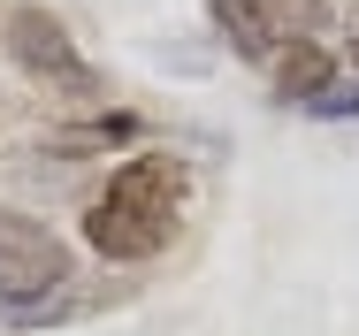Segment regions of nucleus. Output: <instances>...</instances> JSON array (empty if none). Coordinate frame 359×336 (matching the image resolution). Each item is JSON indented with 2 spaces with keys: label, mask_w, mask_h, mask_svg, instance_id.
<instances>
[{
  "label": "nucleus",
  "mask_w": 359,
  "mask_h": 336,
  "mask_svg": "<svg viewBox=\"0 0 359 336\" xmlns=\"http://www.w3.org/2000/svg\"><path fill=\"white\" fill-rule=\"evenodd\" d=\"M222 23V39L245 54V62H268L290 46H313L329 31V0H207Z\"/></svg>",
  "instance_id": "obj_2"
},
{
  "label": "nucleus",
  "mask_w": 359,
  "mask_h": 336,
  "mask_svg": "<svg viewBox=\"0 0 359 336\" xmlns=\"http://www.w3.org/2000/svg\"><path fill=\"white\" fill-rule=\"evenodd\" d=\"M69 275H76L69 245H62L46 222L0 206V306H39V298H54V290H69Z\"/></svg>",
  "instance_id": "obj_3"
},
{
  "label": "nucleus",
  "mask_w": 359,
  "mask_h": 336,
  "mask_svg": "<svg viewBox=\"0 0 359 336\" xmlns=\"http://www.w3.org/2000/svg\"><path fill=\"white\" fill-rule=\"evenodd\" d=\"M8 62L23 69L31 84H54V92H100V76H92V62L69 46V31H62V15H46V8H8Z\"/></svg>",
  "instance_id": "obj_4"
},
{
  "label": "nucleus",
  "mask_w": 359,
  "mask_h": 336,
  "mask_svg": "<svg viewBox=\"0 0 359 336\" xmlns=\"http://www.w3.org/2000/svg\"><path fill=\"white\" fill-rule=\"evenodd\" d=\"M306 107H313V115H359V92H352V84H337V76H329V84H321V92L306 100Z\"/></svg>",
  "instance_id": "obj_6"
},
{
  "label": "nucleus",
  "mask_w": 359,
  "mask_h": 336,
  "mask_svg": "<svg viewBox=\"0 0 359 336\" xmlns=\"http://www.w3.org/2000/svg\"><path fill=\"white\" fill-rule=\"evenodd\" d=\"M352 69H359V39H352Z\"/></svg>",
  "instance_id": "obj_7"
},
{
  "label": "nucleus",
  "mask_w": 359,
  "mask_h": 336,
  "mask_svg": "<svg viewBox=\"0 0 359 336\" xmlns=\"http://www.w3.org/2000/svg\"><path fill=\"white\" fill-rule=\"evenodd\" d=\"M176 214H184V161L176 153H138L107 176V191L84 214V245L107 253V260H153L168 237H176Z\"/></svg>",
  "instance_id": "obj_1"
},
{
  "label": "nucleus",
  "mask_w": 359,
  "mask_h": 336,
  "mask_svg": "<svg viewBox=\"0 0 359 336\" xmlns=\"http://www.w3.org/2000/svg\"><path fill=\"white\" fill-rule=\"evenodd\" d=\"M329 76H337V69H329V54H321V39H313V46H290V54H283V69H276V92L306 107V100H313V92H321Z\"/></svg>",
  "instance_id": "obj_5"
}]
</instances>
